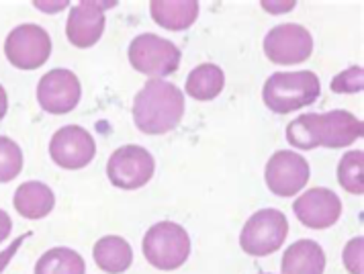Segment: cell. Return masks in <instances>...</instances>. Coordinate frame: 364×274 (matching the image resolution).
<instances>
[{
    "instance_id": "cell-16",
    "label": "cell",
    "mask_w": 364,
    "mask_h": 274,
    "mask_svg": "<svg viewBox=\"0 0 364 274\" xmlns=\"http://www.w3.org/2000/svg\"><path fill=\"white\" fill-rule=\"evenodd\" d=\"M13 205L18 215H23L25 219H43L55 207V194L48 184L29 180L23 182L15 191Z\"/></svg>"
},
{
    "instance_id": "cell-7",
    "label": "cell",
    "mask_w": 364,
    "mask_h": 274,
    "mask_svg": "<svg viewBox=\"0 0 364 274\" xmlns=\"http://www.w3.org/2000/svg\"><path fill=\"white\" fill-rule=\"evenodd\" d=\"M156 170V162L141 145H123L115 149L107 164V176L121 191H137L146 186Z\"/></svg>"
},
{
    "instance_id": "cell-1",
    "label": "cell",
    "mask_w": 364,
    "mask_h": 274,
    "mask_svg": "<svg viewBox=\"0 0 364 274\" xmlns=\"http://www.w3.org/2000/svg\"><path fill=\"white\" fill-rule=\"evenodd\" d=\"M363 121L348 111L305 113L289 123L287 139L297 149H340L363 137Z\"/></svg>"
},
{
    "instance_id": "cell-11",
    "label": "cell",
    "mask_w": 364,
    "mask_h": 274,
    "mask_svg": "<svg viewBox=\"0 0 364 274\" xmlns=\"http://www.w3.org/2000/svg\"><path fill=\"white\" fill-rule=\"evenodd\" d=\"M264 178L272 194L295 196L309 180V164L291 149H279L266 164Z\"/></svg>"
},
{
    "instance_id": "cell-24",
    "label": "cell",
    "mask_w": 364,
    "mask_h": 274,
    "mask_svg": "<svg viewBox=\"0 0 364 274\" xmlns=\"http://www.w3.org/2000/svg\"><path fill=\"white\" fill-rule=\"evenodd\" d=\"M363 254H364L363 238H354V240H350V242H348V246L344 248V266L348 268V273L350 274L364 273Z\"/></svg>"
},
{
    "instance_id": "cell-3",
    "label": "cell",
    "mask_w": 364,
    "mask_h": 274,
    "mask_svg": "<svg viewBox=\"0 0 364 274\" xmlns=\"http://www.w3.org/2000/svg\"><path fill=\"white\" fill-rule=\"evenodd\" d=\"M321 84L309 70L301 72H277L264 84V105L277 115H289L311 107L319 98Z\"/></svg>"
},
{
    "instance_id": "cell-23",
    "label": "cell",
    "mask_w": 364,
    "mask_h": 274,
    "mask_svg": "<svg viewBox=\"0 0 364 274\" xmlns=\"http://www.w3.org/2000/svg\"><path fill=\"white\" fill-rule=\"evenodd\" d=\"M331 90L336 93H360L363 90V68H350L338 74L331 82Z\"/></svg>"
},
{
    "instance_id": "cell-13",
    "label": "cell",
    "mask_w": 364,
    "mask_h": 274,
    "mask_svg": "<svg viewBox=\"0 0 364 274\" xmlns=\"http://www.w3.org/2000/svg\"><path fill=\"white\" fill-rule=\"evenodd\" d=\"M105 6H115V4L113 2L100 4V2H92V0H84V2H76L70 9L66 37L74 48L86 49L99 43V39L105 33V23H107Z\"/></svg>"
},
{
    "instance_id": "cell-5",
    "label": "cell",
    "mask_w": 364,
    "mask_h": 274,
    "mask_svg": "<svg viewBox=\"0 0 364 274\" xmlns=\"http://www.w3.org/2000/svg\"><path fill=\"white\" fill-rule=\"evenodd\" d=\"M181 49L170 39H164L156 33H141L129 46L132 65L149 76L151 80H160L174 74L181 65Z\"/></svg>"
},
{
    "instance_id": "cell-6",
    "label": "cell",
    "mask_w": 364,
    "mask_h": 274,
    "mask_svg": "<svg viewBox=\"0 0 364 274\" xmlns=\"http://www.w3.org/2000/svg\"><path fill=\"white\" fill-rule=\"evenodd\" d=\"M289 233V221L284 213L279 209H262L254 213L246 221V226L240 233V246L242 250L262 258L268 254H274L281 248Z\"/></svg>"
},
{
    "instance_id": "cell-21",
    "label": "cell",
    "mask_w": 364,
    "mask_h": 274,
    "mask_svg": "<svg viewBox=\"0 0 364 274\" xmlns=\"http://www.w3.org/2000/svg\"><path fill=\"white\" fill-rule=\"evenodd\" d=\"M364 154L363 149L348 152L338 164V182L340 186L352 194L364 193Z\"/></svg>"
},
{
    "instance_id": "cell-27",
    "label": "cell",
    "mask_w": 364,
    "mask_h": 274,
    "mask_svg": "<svg viewBox=\"0 0 364 274\" xmlns=\"http://www.w3.org/2000/svg\"><path fill=\"white\" fill-rule=\"evenodd\" d=\"M6 109H9V98H6V90H4L2 84H0V121L4 119Z\"/></svg>"
},
{
    "instance_id": "cell-8",
    "label": "cell",
    "mask_w": 364,
    "mask_h": 274,
    "mask_svg": "<svg viewBox=\"0 0 364 274\" xmlns=\"http://www.w3.org/2000/svg\"><path fill=\"white\" fill-rule=\"evenodd\" d=\"M4 53L6 60L18 70H37L50 60V33L33 23L18 25L4 41Z\"/></svg>"
},
{
    "instance_id": "cell-15",
    "label": "cell",
    "mask_w": 364,
    "mask_h": 274,
    "mask_svg": "<svg viewBox=\"0 0 364 274\" xmlns=\"http://www.w3.org/2000/svg\"><path fill=\"white\" fill-rule=\"evenodd\" d=\"M151 19L168 31H186L199 16L197 0H154L149 4Z\"/></svg>"
},
{
    "instance_id": "cell-17",
    "label": "cell",
    "mask_w": 364,
    "mask_h": 274,
    "mask_svg": "<svg viewBox=\"0 0 364 274\" xmlns=\"http://www.w3.org/2000/svg\"><path fill=\"white\" fill-rule=\"evenodd\" d=\"M326 252L314 240H299L282 256V274H323Z\"/></svg>"
},
{
    "instance_id": "cell-2",
    "label": "cell",
    "mask_w": 364,
    "mask_h": 274,
    "mask_svg": "<svg viewBox=\"0 0 364 274\" xmlns=\"http://www.w3.org/2000/svg\"><path fill=\"white\" fill-rule=\"evenodd\" d=\"M184 95L178 86L166 80H148L133 100V121L148 135H162L182 121Z\"/></svg>"
},
{
    "instance_id": "cell-22",
    "label": "cell",
    "mask_w": 364,
    "mask_h": 274,
    "mask_svg": "<svg viewBox=\"0 0 364 274\" xmlns=\"http://www.w3.org/2000/svg\"><path fill=\"white\" fill-rule=\"evenodd\" d=\"M23 170V152L11 137L0 135V182H11Z\"/></svg>"
},
{
    "instance_id": "cell-25",
    "label": "cell",
    "mask_w": 364,
    "mask_h": 274,
    "mask_svg": "<svg viewBox=\"0 0 364 274\" xmlns=\"http://www.w3.org/2000/svg\"><path fill=\"white\" fill-rule=\"evenodd\" d=\"M11 231H13V221L6 211L0 209V243L11 236Z\"/></svg>"
},
{
    "instance_id": "cell-9",
    "label": "cell",
    "mask_w": 364,
    "mask_h": 274,
    "mask_svg": "<svg viewBox=\"0 0 364 274\" xmlns=\"http://www.w3.org/2000/svg\"><path fill=\"white\" fill-rule=\"evenodd\" d=\"M264 53L272 64H303L314 53V37L301 25L284 23L266 33Z\"/></svg>"
},
{
    "instance_id": "cell-18",
    "label": "cell",
    "mask_w": 364,
    "mask_h": 274,
    "mask_svg": "<svg viewBox=\"0 0 364 274\" xmlns=\"http://www.w3.org/2000/svg\"><path fill=\"white\" fill-rule=\"evenodd\" d=\"M95 262L100 270L109 274H123L133 262V250L127 240L119 236H105L95 243Z\"/></svg>"
},
{
    "instance_id": "cell-19",
    "label": "cell",
    "mask_w": 364,
    "mask_h": 274,
    "mask_svg": "<svg viewBox=\"0 0 364 274\" xmlns=\"http://www.w3.org/2000/svg\"><path fill=\"white\" fill-rule=\"evenodd\" d=\"M225 86V74L215 64L197 65L186 78V95L197 100H213Z\"/></svg>"
},
{
    "instance_id": "cell-26",
    "label": "cell",
    "mask_w": 364,
    "mask_h": 274,
    "mask_svg": "<svg viewBox=\"0 0 364 274\" xmlns=\"http://www.w3.org/2000/svg\"><path fill=\"white\" fill-rule=\"evenodd\" d=\"M27 236H29V233H25V236H21V238H18L17 242L13 243V246H11V248H9V250L4 252V254H0V270H2V268H4V266L9 264V260H11V256H13V254L17 252L18 248H21V243H23V240H25Z\"/></svg>"
},
{
    "instance_id": "cell-10",
    "label": "cell",
    "mask_w": 364,
    "mask_h": 274,
    "mask_svg": "<svg viewBox=\"0 0 364 274\" xmlns=\"http://www.w3.org/2000/svg\"><path fill=\"white\" fill-rule=\"evenodd\" d=\"M82 97V86L74 72L55 68L37 84V100L46 113L66 115L74 111Z\"/></svg>"
},
{
    "instance_id": "cell-20",
    "label": "cell",
    "mask_w": 364,
    "mask_h": 274,
    "mask_svg": "<svg viewBox=\"0 0 364 274\" xmlns=\"http://www.w3.org/2000/svg\"><path fill=\"white\" fill-rule=\"evenodd\" d=\"M84 258L72 248H51L35 264V274H84Z\"/></svg>"
},
{
    "instance_id": "cell-14",
    "label": "cell",
    "mask_w": 364,
    "mask_h": 274,
    "mask_svg": "<svg viewBox=\"0 0 364 274\" xmlns=\"http://www.w3.org/2000/svg\"><path fill=\"white\" fill-rule=\"evenodd\" d=\"M293 211L297 219L309 229H328L336 226L342 215V201L330 189H309L295 201Z\"/></svg>"
},
{
    "instance_id": "cell-12",
    "label": "cell",
    "mask_w": 364,
    "mask_h": 274,
    "mask_svg": "<svg viewBox=\"0 0 364 274\" xmlns=\"http://www.w3.org/2000/svg\"><path fill=\"white\" fill-rule=\"evenodd\" d=\"M97 144L92 135L78 125H66L53 133L50 142V156L60 168L80 170L95 160Z\"/></svg>"
},
{
    "instance_id": "cell-4",
    "label": "cell",
    "mask_w": 364,
    "mask_h": 274,
    "mask_svg": "<svg viewBox=\"0 0 364 274\" xmlns=\"http://www.w3.org/2000/svg\"><path fill=\"white\" fill-rule=\"evenodd\" d=\"M144 256L158 270H176L191 254L186 229L174 221H160L148 229L141 243Z\"/></svg>"
}]
</instances>
